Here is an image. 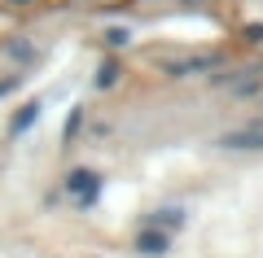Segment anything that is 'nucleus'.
Masks as SVG:
<instances>
[{
	"mask_svg": "<svg viewBox=\"0 0 263 258\" xmlns=\"http://www.w3.org/2000/svg\"><path fill=\"white\" fill-rule=\"evenodd\" d=\"M241 35H246V39H250V44H263V22H250V27H246V31H241Z\"/></svg>",
	"mask_w": 263,
	"mask_h": 258,
	"instance_id": "9",
	"label": "nucleus"
},
{
	"mask_svg": "<svg viewBox=\"0 0 263 258\" xmlns=\"http://www.w3.org/2000/svg\"><path fill=\"white\" fill-rule=\"evenodd\" d=\"M114 79H119V66H114V62H105L101 70H97V88H110Z\"/></svg>",
	"mask_w": 263,
	"mask_h": 258,
	"instance_id": "7",
	"label": "nucleus"
},
{
	"mask_svg": "<svg viewBox=\"0 0 263 258\" xmlns=\"http://www.w3.org/2000/svg\"><path fill=\"white\" fill-rule=\"evenodd\" d=\"M13 88H18V79H5V83H0V96H5V92H13Z\"/></svg>",
	"mask_w": 263,
	"mask_h": 258,
	"instance_id": "10",
	"label": "nucleus"
},
{
	"mask_svg": "<svg viewBox=\"0 0 263 258\" xmlns=\"http://www.w3.org/2000/svg\"><path fill=\"white\" fill-rule=\"evenodd\" d=\"M211 57H189V62H171L167 66V74H176V79H184V74H197V70H211Z\"/></svg>",
	"mask_w": 263,
	"mask_h": 258,
	"instance_id": "4",
	"label": "nucleus"
},
{
	"mask_svg": "<svg viewBox=\"0 0 263 258\" xmlns=\"http://www.w3.org/2000/svg\"><path fill=\"white\" fill-rule=\"evenodd\" d=\"M105 44H110V48L127 44V31H123V27H110V31H105Z\"/></svg>",
	"mask_w": 263,
	"mask_h": 258,
	"instance_id": "8",
	"label": "nucleus"
},
{
	"mask_svg": "<svg viewBox=\"0 0 263 258\" xmlns=\"http://www.w3.org/2000/svg\"><path fill=\"white\" fill-rule=\"evenodd\" d=\"M97 188H101V180H97L92 171H70V180H66V193H75L84 206L97 202Z\"/></svg>",
	"mask_w": 263,
	"mask_h": 258,
	"instance_id": "2",
	"label": "nucleus"
},
{
	"mask_svg": "<svg viewBox=\"0 0 263 258\" xmlns=\"http://www.w3.org/2000/svg\"><path fill=\"white\" fill-rule=\"evenodd\" d=\"M31 123H40V101H31V105H22V110H18V118H13V136H22V131H27L31 127Z\"/></svg>",
	"mask_w": 263,
	"mask_h": 258,
	"instance_id": "5",
	"label": "nucleus"
},
{
	"mask_svg": "<svg viewBox=\"0 0 263 258\" xmlns=\"http://www.w3.org/2000/svg\"><path fill=\"white\" fill-rule=\"evenodd\" d=\"M219 145H224V149H263V118L259 123H246V127H237V131H228Z\"/></svg>",
	"mask_w": 263,
	"mask_h": 258,
	"instance_id": "1",
	"label": "nucleus"
},
{
	"mask_svg": "<svg viewBox=\"0 0 263 258\" xmlns=\"http://www.w3.org/2000/svg\"><path fill=\"white\" fill-rule=\"evenodd\" d=\"M180 223H184V210H158V214H154V228H162V232L180 228Z\"/></svg>",
	"mask_w": 263,
	"mask_h": 258,
	"instance_id": "6",
	"label": "nucleus"
},
{
	"mask_svg": "<svg viewBox=\"0 0 263 258\" xmlns=\"http://www.w3.org/2000/svg\"><path fill=\"white\" fill-rule=\"evenodd\" d=\"M167 232L162 228H149V232H141V236H136V249H141V254H149V258H158V254H167Z\"/></svg>",
	"mask_w": 263,
	"mask_h": 258,
	"instance_id": "3",
	"label": "nucleus"
},
{
	"mask_svg": "<svg viewBox=\"0 0 263 258\" xmlns=\"http://www.w3.org/2000/svg\"><path fill=\"white\" fill-rule=\"evenodd\" d=\"M13 5H22V0H13Z\"/></svg>",
	"mask_w": 263,
	"mask_h": 258,
	"instance_id": "11",
	"label": "nucleus"
}]
</instances>
